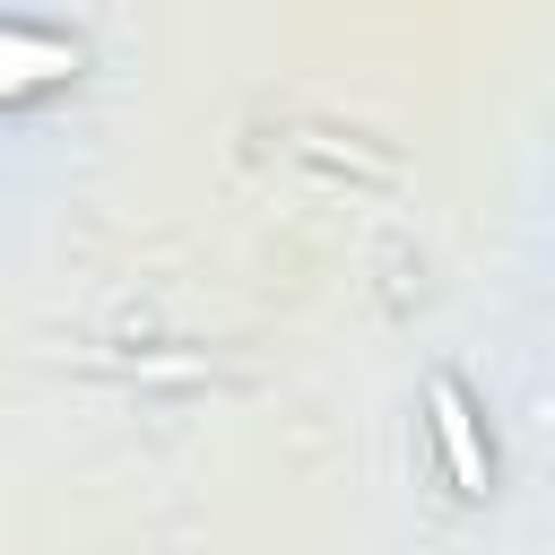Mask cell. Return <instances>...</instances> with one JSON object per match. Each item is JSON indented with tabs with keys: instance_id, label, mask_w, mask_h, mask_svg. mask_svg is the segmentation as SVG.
Wrapping results in <instances>:
<instances>
[{
	"instance_id": "cell-1",
	"label": "cell",
	"mask_w": 555,
	"mask_h": 555,
	"mask_svg": "<svg viewBox=\"0 0 555 555\" xmlns=\"http://www.w3.org/2000/svg\"><path fill=\"white\" fill-rule=\"evenodd\" d=\"M425 408H434V442H442V468H451V486H460V494H486V442H477L468 390L442 373V382L425 390Z\"/></svg>"
},
{
	"instance_id": "cell-2",
	"label": "cell",
	"mask_w": 555,
	"mask_h": 555,
	"mask_svg": "<svg viewBox=\"0 0 555 555\" xmlns=\"http://www.w3.org/2000/svg\"><path fill=\"white\" fill-rule=\"evenodd\" d=\"M78 52L61 43V35H26V26H9L0 35V87H35V78H61Z\"/></svg>"
}]
</instances>
